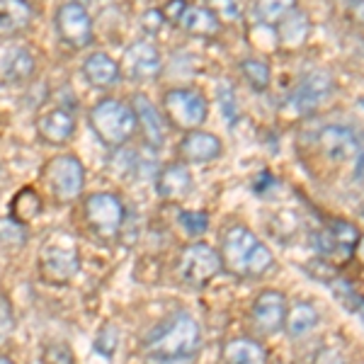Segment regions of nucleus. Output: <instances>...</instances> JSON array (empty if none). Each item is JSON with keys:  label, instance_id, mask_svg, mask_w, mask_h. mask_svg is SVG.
<instances>
[{"label": "nucleus", "instance_id": "nucleus-1", "mask_svg": "<svg viewBox=\"0 0 364 364\" xmlns=\"http://www.w3.org/2000/svg\"><path fill=\"white\" fill-rule=\"evenodd\" d=\"M202 348V326L187 311L168 316L144 340L146 360H195Z\"/></svg>", "mask_w": 364, "mask_h": 364}, {"label": "nucleus", "instance_id": "nucleus-2", "mask_svg": "<svg viewBox=\"0 0 364 364\" xmlns=\"http://www.w3.org/2000/svg\"><path fill=\"white\" fill-rule=\"evenodd\" d=\"M221 265L226 272L236 274L240 279H257L272 267V250L262 243L250 228L231 226L221 238Z\"/></svg>", "mask_w": 364, "mask_h": 364}, {"label": "nucleus", "instance_id": "nucleus-3", "mask_svg": "<svg viewBox=\"0 0 364 364\" xmlns=\"http://www.w3.org/2000/svg\"><path fill=\"white\" fill-rule=\"evenodd\" d=\"M92 134L97 136L105 149H122L134 139L139 129L136 114H134L132 105L122 102L117 97H105L87 112Z\"/></svg>", "mask_w": 364, "mask_h": 364}, {"label": "nucleus", "instance_id": "nucleus-4", "mask_svg": "<svg viewBox=\"0 0 364 364\" xmlns=\"http://www.w3.org/2000/svg\"><path fill=\"white\" fill-rule=\"evenodd\" d=\"M39 277L49 284H66L80 272V250L75 238L58 231L44 240L37 260Z\"/></svg>", "mask_w": 364, "mask_h": 364}, {"label": "nucleus", "instance_id": "nucleus-5", "mask_svg": "<svg viewBox=\"0 0 364 364\" xmlns=\"http://www.w3.org/2000/svg\"><path fill=\"white\" fill-rule=\"evenodd\" d=\"M163 112L170 127L180 132H195L207 122L209 102L195 87H173L163 95Z\"/></svg>", "mask_w": 364, "mask_h": 364}, {"label": "nucleus", "instance_id": "nucleus-6", "mask_svg": "<svg viewBox=\"0 0 364 364\" xmlns=\"http://www.w3.org/2000/svg\"><path fill=\"white\" fill-rule=\"evenodd\" d=\"M42 178L46 185H49L54 199L61 204H70L83 195L85 168L78 156L63 154V156L51 158L42 170Z\"/></svg>", "mask_w": 364, "mask_h": 364}, {"label": "nucleus", "instance_id": "nucleus-7", "mask_svg": "<svg viewBox=\"0 0 364 364\" xmlns=\"http://www.w3.org/2000/svg\"><path fill=\"white\" fill-rule=\"evenodd\" d=\"M83 216L90 231L102 240H114L124 228L127 209L124 202L114 192H95L85 199Z\"/></svg>", "mask_w": 364, "mask_h": 364}, {"label": "nucleus", "instance_id": "nucleus-8", "mask_svg": "<svg viewBox=\"0 0 364 364\" xmlns=\"http://www.w3.org/2000/svg\"><path fill=\"white\" fill-rule=\"evenodd\" d=\"M224 272L221 265L219 250H214L207 243H190L185 245L178 257V277L185 282L187 287H199L209 284L216 274Z\"/></svg>", "mask_w": 364, "mask_h": 364}, {"label": "nucleus", "instance_id": "nucleus-9", "mask_svg": "<svg viewBox=\"0 0 364 364\" xmlns=\"http://www.w3.org/2000/svg\"><path fill=\"white\" fill-rule=\"evenodd\" d=\"M360 238H362V233L355 224H350V221H345V219H336L331 226H326L323 231L316 233V250H318L323 257L345 262L355 255Z\"/></svg>", "mask_w": 364, "mask_h": 364}, {"label": "nucleus", "instance_id": "nucleus-10", "mask_svg": "<svg viewBox=\"0 0 364 364\" xmlns=\"http://www.w3.org/2000/svg\"><path fill=\"white\" fill-rule=\"evenodd\" d=\"M56 34L70 49H83L92 42V17L80 3H63L56 13Z\"/></svg>", "mask_w": 364, "mask_h": 364}, {"label": "nucleus", "instance_id": "nucleus-11", "mask_svg": "<svg viewBox=\"0 0 364 364\" xmlns=\"http://www.w3.org/2000/svg\"><path fill=\"white\" fill-rule=\"evenodd\" d=\"M336 85L333 78L326 70H314V73L304 75L301 83L296 85L294 95H291V107L301 114H314L316 109H321L326 105V100L333 95Z\"/></svg>", "mask_w": 364, "mask_h": 364}, {"label": "nucleus", "instance_id": "nucleus-12", "mask_svg": "<svg viewBox=\"0 0 364 364\" xmlns=\"http://www.w3.org/2000/svg\"><path fill=\"white\" fill-rule=\"evenodd\" d=\"M287 296L277 289H265L252 304V323L260 333H279L287 321Z\"/></svg>", "mask_w": 364, "mask_h": 364}, {"label": "nucleus", "instance_id": "nucleus-13", "mask_svg": "<svg viewBox=\"0 0 364 364\" xmlns=\"http://www.w3.org/2000/svg\"><path fill=\"white\" fill-rule=\"evenodd\" d=\"M224 146H221V139L214 136L209 132H202V129H195V132H185L180 146H178V156L185 166H202V163H211L214 158L221 156Z\"/></svg>", "mask_w": 364, "mask_h": 364}, {"label": "nucleus", "instance_id": "nucleus-14", "mask_svg": "<svg viewBox=\"0 0 364 364\" xmlns=\"http://www.w3.org/2000/svg\"><path fill=\"white\" fill-rule=\"evenodd\" d=\"M132 109L136 114L139 132L144 134V141L149 149H161L166 144V122H163L161 112L156 109V105L151 102L149 95L136 92L132 97Z\"/></svg>", "mask_w": 364, "mask_h": 364}, {"label": "nucleus", "instance_id": "nucleus-15", "mask_svg": "<svg viewBox=\"0 0 364 364\" xmlns=\"http://www.w3.org/2000/svg\"><path fill=\"white\" fill-rule=\"evenodd\" d=\"M318 144L323 154L333 161H355L362 156L360 136L350 127H326L318 134Z\"/></svg>", "mask_w": 364, "mask_h": 364}, {"label": "nucleus", "instance_id": "nucleus-16", "mask_svg": "<svg viewBox=\"0 0 364 364\" xmlns=\"http://www.w3.org/2000/svg\"><path fill=\"white\" fill-rule=\"evenodd\" d=\"M124 66H127L132 78L151 80V78H156V75L161 73V68H163L161 51H158L151 42H146V39H139V42H134L127 49Z\"/></svg>", "mask_w": 364, "mask_h": 364}, {"label": "nucleus", "instance_id": "nucleus-17", "mask_svg": "<svg viewBox=\"0 0 364 364\" xmlns=\"http://www.w3.org/2000/svg\"><path fill=\"white\" fill-rule=\"evenodd\" d=\"M73 134H75V119H73V114L63 107L49 109V112H44L37 119V136L42 139L46 146L68 144Z\"/></svg>", "mask_w": 364, "mask_h": 364}, {"label": "nucleus", "instance_id": "nucleus-18", "mask_svg": "<svg viewBox=\"0 0 364 364\" xmlns=\"http://www.w3.org/2000/svg\"><path fill=\"white\" fill-rule=\"evenodd\" d=\"M156 192L166 202H178L192 192V175L185 163H168L156 175Z\"/></svg>", "mask_w": 364, "mask_h": 364}, {"label": "nucleus", "instance_id": "nucleus-19", "mask_svg": "<svg viewBox=\"0 0 364 364\" xmlns=\"http://www.w3.org/2000/svg\"><path fill=\"white\" fill-rule=\"evenodd\" d=\"M83 78L87 80V85L97 87V90H109L119 83L122 66L105 51H92L83 61Z\"/></svg>", "mask_w": 364, "mask_h": 364}, {"label": "nucleus", "instance_id": "nucleus-20", "mask_svg": "<svg viewBox=\"0 0 364 364\" xmlns=\"http://www.w3.org/2000/svg\"><path fill=\"white\" fill-rule=\"evenodd\" d=\"M34 8L29 0H0V34L13 37L32 25Z\"/></svg>", "mask_w": 364, "mask_h": 364}, {"label": "nucleus", "instance_id": "nucleus-21", "mask_svg": "<svg viewBox=\"0 0 364 364\" xmlns=\"http://www.w3.org/2000/svg\"><path fill=\"white\" fill-rule=\"evenodd\" d=\"M224 364H267V350L252 338H233L221 350Z\"/></svg>", "mask_w": 364, "mask_h": 364}, {"label": "nucleus", "instance_id": "nucleus-22", "mask_svg": "<svg viewBox=\"0 0 364 364\" xmlns=\"http://www.w3.org/2000/svg\"><path fill=\"white\" fill-rule=\"evenodd\" d=\"M180 27L185 29L187 34H192V37L209 39L219 34L221 22L209 8H187L185 15L180 17Z\"/></svg>", "mask_w": 364, "mask_h": 364}, {"label": "nucleus", "instance_id": "nucleus-23", "mask_svg": "<svg viewBox=\"0 0 364 364\" xmlns=\"http://www.w3.org/2000/svg\"><path fill=\"white\" fill-rule=\"evenodd\" d=\"M37 70V61L27 49H10L3 58V78L10 83H25Z\"/></svg>", "mask_w": 364, "mask_h": 364}, {"label": "nucleus", "instance_id": "nucleus-24", "mask_svg": "<svg viewBox=\"0 0 364 364\" xmlns=\"http://www.w3.org/2000/svg\"><path fill=\"white\" fill-rule=\"evenodd\" d=\"M42 209H44L42 197H39V192L34 190V187H22V190L13 197V202H10V216L25 226L32 224V221H37L39 214H42Z\"/></svg>", "mask_w": 364, "mask_h": 364}, {"label": "nucleus", "instance_id": "nucleus-25", "mask_svg": "<svg viewBox=\"0 0 364 364\" xmlns=\"http://www.w3.org/2000/svg\"><path fill=\"white\" fill-rule=\"evenodd\" d=\"M316 326H318V311L311 304H296V306H291V311H287L284 328L291 338L309 336Z\"/></svg>", "mask_w": 364, "mask_h": 364}, {"label": "nucleus", "instance_id": "nucleus-26", "mask_svg": "<svg viewBox=\"0 0 364 364\" xmlns=\"http://www.w3.org/2000/svg\"><path fill=\"white\" fill-rule=\"evenodd\" d=\"M29 243V228L13 216H0V248L22 250Z\"/></svg>", "mask_w": 364, "mask_h": 364}, {"label": "nucleus", "instance_id": "nucleus-27", "mask_svg": "<svg viewBox=\"0 0 364 364\" xmlns=\"http://www.w3.org/2000/svg\"><path fill=\"white\" fill-rule=\"evenodd\" d=\"M328 287L333 289V294H336L338 301L343 304L350 314H355L357 318L362 321V326H364V296L360 294V291H357L350 282H345L343 277L331 279V282H328Z\"/></svg>", "mask_w": 364, "mask_h": 364}, {"label": "nucleus", "instance_id": "nucleus-28", "mask_svg": "<svg viewBox=\"0 0 364 364\" xmlns=\"http://www.w3.org/2000/svg\"><path fill=\"white\" fill-rule=\"evenodd\" d=\"M296 10V0H255V13L265 25H279Z\"/></svg>", "mask_w": 364, "mask_h": 364}, {"label": "nucleus", "instance_id": "nucleus-29", "mask_svg": "<svg viewBox=\"0 0 364 364\" xmlns=\"http://www.w3.org/2000/svg\"><path fill=\"white\" fill-rule=\"evenodd\" d=\"M240 73L243 78L248 80V85L252 87L255 92H265L267 85H269V66L262 58H243L240 61Z\"/></svg>", "mask_w": 364, "mask_h": 364}, {"label": "nucleus", "instance_id": "nucleus-30", "mask_svg": "<svg viewBox=\"0 0 364 364\" xmlns=\"http://www.w3.org/2000/svg\"><path fill=\"white\" fill-rule=\"evenodd\" d=\"M279 25H282L279 27V39H282V44H287V46H294L299 42H304L306 34H309L306 17H304L301 13H296V10L287 15Z\"/></svg>", "mask_w": 364, "mask_h": 364}, {"label": "nucleus", "instance_id": "nucleus-31", "mask_svg": "<svg viewBox=\"0 0 364 364\" xmlns=\"http://www.w3.org/2000/svg\"><path fill=\"white\" fill-rule=\"evenodd\" d=\"M178 221H180V226L185 228V233L190 238L204 236V233H207V228H209V214H207V211H199V209L180 211Z\"/></svg>", "mask_w": 364, "mask_h": 364}, {"label": "nucleus", "instance_id": "nucleus-32", "mask_svg": "<svg viewBox=\"0 0 364 364\" xmlns=\"http://www.w3.org/2000/svg\"><path fill=\"white\" fill-rule=\"evenodd\" d=\"M119 348V331L114 326H102V331L97 333L95 338V350L100 352L102 357H112L114 350Z\"/></svg>", "mask_w": 364, "mask_h": 364}, {"label": "nucleus", "instance_id": "nucleus-33", "mask_svg": "<svg viewBox=\"0 0 364 364\" xmlns=\"http://www.w3.org/2000/svg\"><path fill=\"white\" fill-rule=\"evenodd\" d=\"M42 364H75V357L68 345L63 343H49L42 350Z\"/></svg>", "mask_w": 364, "mask_h": 364}, {"label": "nucleus", "instance_id": "nucleus-34", "mask_svg": "<svg viewBox=\"0 0 364 364\" xmlns=\"http://www.w3.org/2000/svg\"><path fill=\"white\" fill-rule=\"evenodd\" d=\"M209 3V10L219 17V22H233L240 17V3L238 0H207Z\"/></svg>", "mask_w": 364, "mask_h": 364}, {"label": "nucleus", "instance_id": "nucleus-35", "mask_svg": "<svg viewBox=\"0 0 364 364\" xmlns=\"http://www.w3.org/2000/svg\"><path fill=\"white\" fill-rule=\"evenodd\" d=\"M219 102H221V109H224V114L228 119H236V95H233V90L228 87L226 83L219 87Z\"/></svg>", "mask_w": 364, "mask_h": 364}, {"label": "nucleus", "instance_id": "nucleus-36", "mask_svg": "<svg viewBox=\"0 0 364 364\" xmlns=\"http://www.w3.org/2000/svg\"><path fill=\"white\" fill-rule=\"evenodd\" d=\"M311 364H348L343 357V352L336 350V348H321L318 352L314 355Z\"/></svg>", "mask_w": 364, "mask_h": 364}, {"label": "nucleus", "instance_id": "nucleus-37", "mask_svg": "<svg viewBox=\"0 0 364 364\" xmlns=\"http://www.w3.org/2000/svg\"><path fill=\"white\" fill-rule=\"evenodd\" d=\"M187 5L185 0H170V3L163 8V20H170V22H180V17L185 15Z\"/></svg>", "mask_w": 364, "mask_h": 364}, {"label": "nucleus", "instance_id": "nucleus-38", "mask_svg": "<svg viewBox=\"0 0 364 364\" xmlns=\"http://www.w3.org/2000/svg\"><path fill=\"white\" fill-rule=\"evenodd\" d=\"M350 13L360 25H364V0H352L350 3Z\"/></svg>", "mask_w": 364, "mask_h": 364}, {"label": "nucleus", "instance_id": "nucleus-39", "mask_svg": "<svg viewBox=\"0 0 364 364\" xmlns=\"http://www.w3.org/2000/svg\"><path fill=\"white\" fill-rule=\"evenodd\" d=\"M355 252H360V255H362V260H364V236L360 238V243H357V250Z\"/></svg>", "mask_w": 364, "mask_h": 364}, {"label": "nucleus", "instance_id": "nucleus-40", "mask_svg": "<svg viewBox=\"0 0 364 364\" xmlns=\"http://www.w3.org/2000/svg\"><path fill=\"white\" fill-rule=\"evenodd\" d=\"M0 364H15V362L10 357H0Z\"/></svg>", "mask_w": 364, "mask_h": 364}, {"label": "nucleus", "instance_id": "nucleus-41", "mask_svg": "<svg viewBox=\"0 0 364 364\" xmlns=\"http://www.w3.org/2000/svg\"><path fill=\"white\" fill-rule=\"evenodd\" d=\"M338 3H345V5H350V3H352V0H338Z\"/></svg>", "mask_w": 364, "mask_h": 364}]
</instances>
